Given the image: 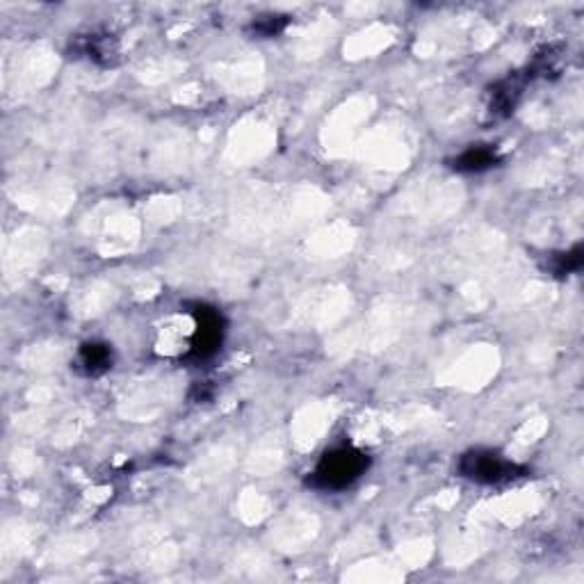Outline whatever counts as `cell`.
I'll return each instance as SVG.
<instances>
[{
	"mask_svg": "<svg viewBox=\"0 0 584 584\" xmlns=\"http://www.w3.org/2000/svg\"><path fill=\"white\" fill-rule=\"evenodd\" d=\"M368 459L357 447H336L327 452L311 473L309 484L320 491H340L359 480L368 471Z\"/></svg>",
	"mask_w": 584,
	"mask_h": 584,
	"instance_id": "1",
	"label": "cell"
},
{
	"mask_svg": "<svg viewBox=\"0 0 584 584\" xmlns=\"http://www.w3.org/2000/svg\"><path fill=\"white\" fill-rule=\"evenodd\" d=\"M459 473L477 484H503L521 475V468L498 452L491 450H473L461 456Z\"/></svg>",
	"mask_w": 584,
	"mask_h": 584,
	"instance_id": "2",
	"label": "cell"
},
{
	"mask_svg": "<svg viewBox=\"0 0 584 584\" xmlns=\"http://www.w3.org/2000/svg\"><path fill=\"white\" fill-rule=\"evenodd\" d=\"M195 315H174L162 324V329L158 331L156 347L160 354L167 357H178V354H187L190 357L192 340H195Z\"/></svg>",
	"mask_w": 584,
	"mask_h": 584,
	"instance_id": "3",
	"label": "cell"
},
{
	"mask_svg": "<svg viewBox=\"0 0 584 584\" xmlns=\"http://www.w3.org/2000/svg\"><path fill=\"white\" fill-rule=\"evenodd\" d=\"M192 315H195L196 327L190 357L206 359L217 352L219 342H222V318L213 309H206V306L192 311Z\"/></svg>",
	"mask_w": 584,
	"mask_h": 584,
	"instance_id": "4",
	"label": "cell"
},
{
	"mask_svg": "<svg viewBox=\"0 0 584 584\" xmlns=\"http://www.w3.org/2000/svg\"><path fill=\"white\" fill-rule=\"evenodd\" d=\"M112 368V349L105 342H87L76 357V370L87 377H99Z\"/></svg>",
	"mask_w": 584,
	"mask_h": 584,
	"instance_id": "5",
	"label": "cell"
},
{
	"mask_svg": "<svg viewBox=\"0 0 584 584\" xmlns=\"http://www.w3.org/2000/svg\"><path fill=\"white\" fill-rule=\"evenodd\" d=\"M495 160H498V156L491 147H471L455 158L452 167L456 171H484L493 167Z\"/></svg>",
	"mask_w": 584,
	"mask_h": 584,
	"instance_id": "6",
	"label": "cell"
},
{
	"mask_svg": "<svg viewBox=\"0 0 584 584\" xmlns=\"http://www.w3.org/2000/svg\"><path fill=\"white\" fill-rule=\"evenodd\" d=\"M82 53L101 64H112L114 60H117V46H114L112 37H99V34H91V37L85 42V46H82Z\"/></svg>",
	"mask_w": 584,
	"mask_h": 584,
	"instance_id": "7",
	"label": "cell"
},
{
	"mask_svg": "<svg viewBox=\"0 0 584 584\" xmlns=\"http://www.w3.org/2000/svg\"><path fill=\"white\" fill-rule=\"evenodd\" d=\"M252 28L254 33L263 34V37H274L276 33L285 28V16H261Z\"/></svg>",
	"mask_w": 584,
	"mask_h": 584,
	"instance_id": "8",
	"label": "cell"
},
{
	"mask_svg": "<svg viewBox=\"0 0 584 584\" xmlns=\"http://www.w3.org/2000/svg\"><path fill=\"white\" fill-rule=\"evenodd\" d=\"M579 265H582V249L575 247L573 252L561 254V256L557 258V265L552 267V270H555L557 274H570V272L579 270Z\"/></svg>",
	"mask_w": 584,
	"mask_h": 584,
	"instance_id": "9",
	"label": "cell"
}]
</instances>
